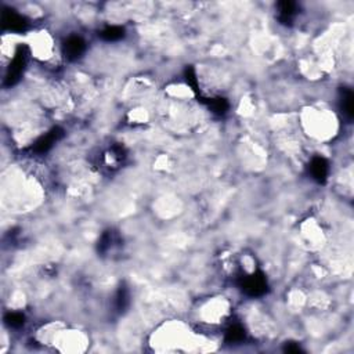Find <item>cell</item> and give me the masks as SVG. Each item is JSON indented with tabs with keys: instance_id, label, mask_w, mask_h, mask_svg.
<instances>
[{
	"instance_id": "5",
	"label": "cell",
	"mask_w": 354,
	"mask_h": 354,
	"mask_svg": "<svg viewBox=\"0 0 354 354\" xmlns=\"http://www.w3.org/2000/svg\"><path fill=\"white\" fill-rule=\"evenodd\" d=\"M61 134H62V131H61L60 129H53V130L49 131L47 134H44V136L40 137L38 141L33 144V150H35V153H39V154L47 153L50 148L54 146V143L60 138Z\"/></svg>"
},
{
	"instance_id": "11",
	"label": "cell",
	"mask_w": 354,
	"mask_h": 354,
	"mask_svg": "<svg viewBox=\"0 0 354 354\" xmlns=\"http://www.w3.org/2000/svg\"><path fill=\"white\" fill-rule=\"evenodd\" d=\"M24 316H22L21 313H9L7 316H6V322L10 325V327L13 328H18L21 327V325H24Z\"/></svg>"
},
{
	"instance_id": "4",
	"label": "cell",
	"mask_w": 354,
	"mask_h": 354,
	"mask_svg": "<svg viewBox=\"0 0 354 354\" xmlns=\"http://www.w3.org/2000/svg\"><path fill=\"white\" fill-rule=\"evenodd\" d=\"M85 49H86V43L79 36H69L64 43V53H65L66 58H69V60L79 58L85 53Z\"/></svg>"
},
{
	"instance_id": "6",
	"label": "cell",
	"mask_w": 354,
	"mask_h": 354,
	"mask_svg": "<svg viewBox=\"0 0 354 354\" xmlns=\"http://www.w3.org/2000/svg\"><path fill=\"white\" fill-rule=\"evenodd\" d=\"M310 173L318 183H324L328 176V162L324 158H314L310 164Z\"/></svg>"
},
{
	"instance_id": "1",
	"label": "cell",
	"mask_w": 354,
	"mask_h": 354,
	"mask_svg": "<svg viewBox=\"0 0 354 354\" xmlns=\"http://www.w3.org/2000/svg\"><path fill=\"white\" fill-rule=\"evenodd\" d=\"M242 289L245 291V294L249 296H260L266 292L267 282L266 278L263 274H252L249 277L244 278L242 281Z\"/></svg>"
},
{
	"instance_id": "3",
	"label": "cell",
	"mask_w": 354,
	"mask_h": 354,
	"mask_svg": "<svg viewBox=\"0 0 354 354\" xmlns=\"http://www.w3.org/2000/svg\"><path fill=\"white\" fill-rule=\"evenodd\" d=\"M25 57L27 55L22 53V49L17 51L16 57L11 61L7 75H6V85L11 86V85H14L20 79L22 71H24V65H25Z\"/></svg>"
},
{
	"instance_id": "13",
	"label": "cell",
	"mask_w": 354,
	"mask_h": 354,
	"mask_svg": "<svg viewBox=\"0 0 354 354\" xmlns=\"http://www.w3.org/2000/svg\"><path fill=\"white\" fill-rule=\"evenodd\" d=\"M209 105L212 107V109L215 112H219V114H224V112L227 111V108H229V104L226 103L223 98H216V100H213Z\"/></svg>"
},
{
	"instance_id": "10",
	"label": "cell",
	"mask_w": 354,
	"mask_h": 354,
	"mask_svg": "<svg viewBox=\"0 0 354 354\" xmlns=\"http://www.w3.org/2000/svg\"><path fill=\"white\" fill-rule=\"evenodd\" d=\"M226 338H227L230 343H237V342H241L242 339L245 338V331H244V328L241 327L240 324H235L233 327H230Z\"/></svg>"
},
{
	"instance_id": "2",
	"label": "cell",
	"mask_w": 354,
	"mask_h": 354,
	"mask_svg": "<svg viewBox=\"0 0 354 354\" xmlns=\"http://www.w3.org/2000/svg\"><path fill=\"white\" fill-rule=\"evenodd\" d=\"M2 24L6 29L13 31V32H22L28 27V21L25 20V17H22L21 14H18L14 10L3 11Z\"/></svg>"
},
{
	"instance_id": "9",
	"label": "cell",
	"mask_w": 354,
	"mask_h": 354,
	"mask_svg": "<svg viewBox=\"0 0 354 354\" xmlns=\"http://www.w3.org/2000/svg\"><path fill=\"white\" fill-rule=\"evenodd\" d=\"M342 109H343L344 115L347 118H350V119L353 118V92L351 90H343V94H342Z\"/></svg>"
},
{
	"instance_id": "14",
	"label": "cell",
	"mask_w": 354,
	"mask_h": 354,
	"mask_svg": "<svg viewBox=\"0 0 354 354\" xmlns=\"http://www.w3.org/2000/svg\"><path fill=\"white\" fill-rule=\"evenodd\" d=\"M285 350H287L288 353H299V351H302L298 344H292V343L288 344V346L285 347Z\"/></svg>"
},
{
	"instance_id": "12",
	"label": "cell",
	"mask_w": 354,
	"mask_h": 354,
	"mask_svg": "<svg viewBox=\"0 0 354 354\" xmlns=\"http://www.w3.org/2000/svg\"><path fill=\"white\" fill-rule=\"evenodd\" d=\"M127 303H129L127 291L123 288H120L119 292H118V295H116V307H118V310H125Z\"/></svg>"
},
{
	"instance_id": "7",
	"label": "cell",
	"mask_w": 354,
	"mask_h": 354,
	"mask_svg": "<svg viewBox=\"0 0 354 354\" xmlns=\"http://www.w3.org/2000/svg\"><path fill=\"white\" fill-rule=\"evenodd\" d=\"M296 14V5L292 2H281L278 3V18L284 24H291Z\"/></svg>"
},
{
	"instance_id": "8",
	"label": "cell",
	"mask_w": 354,
	"mask_h": 354,
	"mask_svg": "<svg viewBox=\"0 0 354 354\" xmlns=\"http://www.w3.org/2000/svg\"><path fill=\"white\" fill-rule=\"evenodd\" d=\"M123 36H125V29L122 27H115V25L107 27L101 32V38L104 40H107V42H116V40H119Z\"/></svg>"
}]
</instances>
